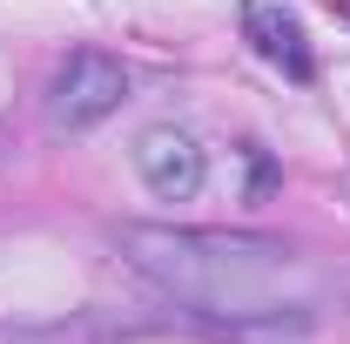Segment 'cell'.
<instances>
[{"label": "cell", "mask_w": 350, "mask_h": 344, "mask_svg": "<svg viewBox=\"0 0 350 344\" xmlns=\"http://www.w3.org/2000/svg\"><path fill=\"white\" fill-rule=\"evenodd\" d=\"M256 156V175H250V196H269V182H276V162L262 156V149H250Z\"/></svg>", "instance_id": "cell-5"}, {"label": "cell", "mask_w": 350, "mask_h": 344, "mask_svg": "<svg viewBox=\"0 0 350 344\" xmlns=\"http://www.w3.org/2000/svg\"><path fill=\"white\" fill-rule=\"evenodd\" d=\"M135 169H142V182H148V196L189 203V196L202 189L209 162H202V149H196L189 129H148L142 142H135Z\"/></svg>", "instance_id": "cell-3"}, {"label": "cell", "mask_w": 350, "mask_h": 344, "mask_svg": "<svg viewBox=\"0 0 350 344\" xmlns=\"http://www.w3.org/2000/svg\"><path fill=\"white\" fill-rule=\"evenodd\" d=\"M122 250H129L135 277H148L169 304L216 317V324H243V331L310 324V310L323 304V270L276 236L135 223L122 230Z\"/></svg>", "instance_id": "cell-1"}, {"label": "cell", "mask_w": 350, "mask_h": 344, "mask_svg": "<svg viewBox=\"0 0 350 344\" xmlns=\"http://www.w3.org/2000/svg\"><path fill=\"white\" fill-rule=\"evenodd\" d=\"M122 101H129V68L115 54H101V47H75L47 82V129L81 135L94 122H108Z\"/></svg>", "instance_id": "cell-2"}, {"label": "cell", "mask_w": 350, "mask_h": 344, "mask_svg": "<svg viewBox=\"0 0 350 344\" xmlns=\"http://www.w3.org/2000/svg\"><path fill=\"white\" fill-rule=\"evenodd\" d=\"M243 34H250V47H256L262 61H276L290 82H310V75H317V54H310V41H304V21H297L290 7L250 0V7H243Z\"/></svg>", "instance_id": "cell-4"}]
</instances>
